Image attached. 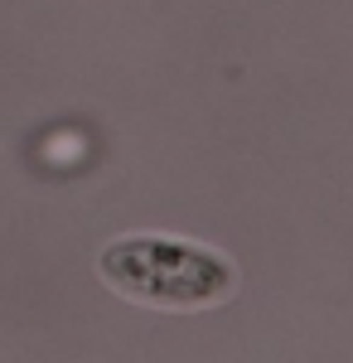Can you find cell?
<instances>
[{
    "label": "cell",
    "instance_id": "6da1fadb",
    "mask_svg": "<svg viewBox=\"0 0 353 363\" xmlns=\"http://www.w3.org/2000/svg\"><path fill=\"white\" fill-rule=\"evenodd\" d=\"M102 277L150 306H213L232 291V267L174 238H126L102 252Z\"/></svg>",
    "mask_w": 353,
    "mask_h": 363
}]
</instances>
